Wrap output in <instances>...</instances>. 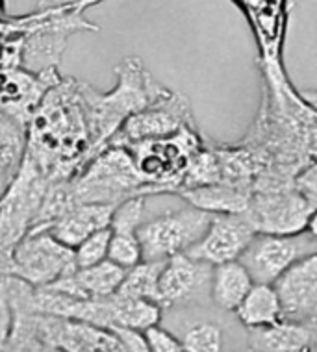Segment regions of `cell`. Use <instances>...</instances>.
Returning <instances> with one entry per match:
<instances>
[{"instance_id":"10","label":"cell","mask_w":317,"mask_h":352,"mask_svg":"<svg viewBox=\"0 0 317 352\" xmlns=\"http://www.w3.org/2000/svg\"><path fill=\"white\" fill-rule=\"evenodd\" d=\"M311 210V202L300 189L276 188L252 195L243 215L256 234L292 236L305 232Z\"/></svg>"},{"instance_id":"6","label":"cell","mask_w":317,"mask_h":352,"mask_svg":"<svg viewBox=\"0 0 317 352\" xmlns=\"http://www.w3.org/2000/svg\"><path fill=\"white\" fill-rule=\"evenodd\" d=\"M212 213L195 206L182 208L145 221L138 230L143 260L162 261L182 254L204 236Z\"/></svg>"},{"instance_id":"36","label":"cell","mask_w":317,"mask_h":352,"mask_svg":"<svg viewBox=\"0 0 317 352\" xmlns=\"http://www.w3.org/2000/svg\"><path fill=\"white\" fill-rule=\"evenodd\" d=\"M4 13H6V4L4 0H0V17H4Z\"/></svg>"},{"instance_id":"8","label":"cell","mask_w":317,"mask_h":352,"mask_svg":"<svg viewBox=\"0 0 317 352\" xmlns=\"http://www.w3.org/2000/svg\"><path fill=\"white\" fill-rule=\"evenodd\" d=\"M182 130H197L191 106L184 95L169 89L156 102L129 117L108 145L129 146L140 141L169 138Z\"/></svg>"},{"instance_id":"27","label":"cell","mask_w":317,"mask_h":352,"mask_svg":"<svg viewBox=\"0 0 317 352\" xmlns=\"http://www.w3.org/2000/svg\"><path fill=\"white\" fill-rule=\"evenodd\" d=\"M146 197H132L117 204L111 215L110 230L113 234H138L141 225L145 223Z\"/></svg>"},{"instance_id":"9","label":"cell","mask_w":317,"mask_h":352,"mask_svg":"<svg viewBox=\"0 0 317 352\" xmlns=\"http://www.w3.org/2000/svg\"><path fill=\"white\" fill-rule=\"evenodd\" d=\"M311 252H317V241L306 232L292 236L256 234L239 261L256 284H274L295 261Z\"/></svg>"},{"instance_id":"17","label":"cell","mask_w":317,"mask_h":352,"mask_svg":"<svg viewBox=\"0 0 317 352\" xmlns=\"http://www.w3.org/2000/svg\"><path fill=\"white\" fill-rule=\"evenodd\" d=\"M127 269L111 260H104L91 267L76 269L67 276L45 285L54 292L74 298H106L116 295L124 280Z\"/></svg>"},{"instance_id":"34","label":"cell","mask_w":317,"mask_h":352,"mask_svg":"<svg viewBox=\"0 0 317 352\" xmlns=\"http://www.w3.org/2000/svg\"><path fill=\"white\" fill-rule=\"evenodd\" d=\"M305 232L311 237V239H314V241H317V206L314 208V210L310 212V215H308Z\"/></svg>"},{"instance_id":"13","label":"cell","mask_w":317,"mask_h":352,"mask_svg":"<svg viewBox=\"0 0 317 352\" xmlns=\"http://www.w3.org/2000/svg\"><path fill=\"white\" fill-rule=\"evenodd\" d=\"M286 321L317 322V252L295 261L274 282Z\"/></svg>"},{"instance_id":"22","label":"cell","mask_w":317,"mask_h":352,"mask_svg":"<svg viewBox=\"0 0 317 352\" xmlns=\"http://www.w3.org/2000/svg\"><path fill=\"white\" fill-rule=\"evenodd\" d=\"M234 314L249 332L258 328L273 327L284 319L281 297L274 289V284L252 285L247 297L243 298V302L239 304Z\"/></svg>"},{"instance_id":"5","label":"cell","mask_w":317,"mask_h":352,"mask_svg":"<svg viewBox=\"0 0 317 352\" xmlns=\"http://www.w3.org/2000/svg\"><path fill=\"white\" fill-rule=\"evenodd\" d=\"M153 195L177 193L184 173L201 151L197 130H182L169 138L146 140L127 146Z\"/></svg>"},{"instance_id":"35","label":"cell","mask_w":317,"mask_h":352,"mask_svg":"<svg viewBox=\"0 0 317 352\" xmlns=\"http://www.w3.org/2000/svg\"><path fill=\"white\" fill-rule=\"evenodd\" d=\"M100 2H104V0H76V2H74V8H76L78 12H82V10H86V8L97 6Z\"/></svg>"},{"instance_id":"20","label":"cell","mask_w":317,"mask_h":352,"mask_svg":"<svg viewBox=\"0 0 317 352\" xmlns=\"http://www.w3.org/2000/svg\"><path fill=\"white\" fill-rule=\"evenodd\" d=\"M189 206H195L208 213H245L249 208V188H239L232 184H208L199 188H189L178 191Z\"/></svg>"},{"instance_id":"15","label":"cell","mask_w":317,"mask_h":352,"mask_svg":"<svg viewBox=\"0 0 317 352\" xmlns=\"http://www.w3.org/2000/svg\"><path fill=\"white\" fill-rule=\"evenodd\" d=\"M212 269V265L193 260L186 252L167 258L158 282L160 306L175 308L189 302L206 285L210 287Z\"/></svg>"},{"instance_id":"2","label":"cell","mask_w":317,"mask_h":352,"mask_svg":"<svg viewBox=\"0 0 317 352\" xmlns=\"http://www.w3.org/2000/svg\"><path fill=\"white\" fill-rule=\"evenodd\" d=\"M117 84L108 93H100L91 84L78 80L80 95L86 108L87 124L91 134L93 156L108 146L111 138L119 132L124 121L145 109L169 91L158 84L143 61L129 56L116 67Z\"/></svg>"},{"instance_id":"11","label":"cell","mask_w":317,"mask_h":352,"mask_svg":"<svg viewBox=\"0 0 317 352\" xmlns=\"http://www.w3.org/2000/svg\"><path fill=\"white\" fill-rule=\"evenodd\" d=\"M26 322L36 338L61 352H124L113 330L61 317L26 314L15 316Z\"/></svg>"},{"instance_id":"26","label":"cell","mask_w":317,"mask_h":352,"mask_svg":"<svg viewBox=\"0 0 317 352\" xmlns=\"http://www.w3.org/2000/svg\"><path fill=\"white\" fill-rule=\"evenodd\" d=\"M182 345L186 352H223L225 332L215 322H193L184 332Z\"/></svg>"},{"instance_id":"18","label":"cell","mask_w":317,"mask_h":352,"mask_svg":"<svg viewBox=\"0 0 317 352\" xmlns=\"http://www.w3.org/2000/svg\"><path fill=\"white\" fill-rule=\"evenodd\" d=\"M116 206L111 204H91V202H76L61 219L50 226L49 232L54 234L61 243L74 249L84 239L95 232L110 228L111 215Z\"/></svg>"},{"instance_id":"1","label":"cell","mask_w":317,"mask_h":352,"mask_svg":"<svg viewBox=\"0 0 317 352\" xmlns=\"http://www.w3.org/2000/svg\"><path fill=\"white\" fill-rule=\"evenodd\" d=\"M26 156L49 180H69L93 158L78 80L52 85L26 124Z\"/></svg>"},{"instance_id":"16","label":"cell","mask_w":317,"mask_h":352,"mask_svg":"<svg viewBox=\"0 0 317 352\" xmlns=\"http://www.w3.org/2000/svg\"><path fill=\"white\" fill-rule=\"evenodd\" d=\"M84 28H91V25L80 19V12H74L73 15H61L60 21L52 23L49 28L34 32L25 41L21 56L26 71L45 73L50 69H58L67 37Z\"/></svg>"},{"instance_id":"25","label":"cell","mask_w":317,"mask_h":352,"mask_svg":"<svg viewBox=\"0 0 317 352\" xmlns=\"http://www.w3.org/2000/svg\"><path fill=\"white\" fill-rule=\"evenodd\" d=\"M165 265V260L162 261H140L134 267L127 269L124 280H122L119 292L124 297L145 298V300H154L158 302V282L162 269ZM160 304V302H158Z\"/></svg>"},{"instance_id":"3","label":"cell","mask_w":317,"mask_h":352,"mask_svg":"<svg viewBox=\"0 0 317 352\" xmlns=\"http://www.w3.org/2000/svg\"><path fill=\"white\" fill-rule=\"evenodd\" d=\"M76 202L117 206L132 197H149L153 191L141 178L134 156L127 146L108 145L95 154L73 178Z\"/></svg>"},{"instance_id":"12","label":"cell","mask_w":317,"mask_h":352,"mask_svg":"<svg viewBox=\"0 0 317 352\" xmlns=\"http://www.w3.org/2000/svg\"><path fill=\"white\" fill-rule=\"evenodd\" d=\"M254 236L256 230L243 213H214L204 236L186 254L215 267L239 260Z\"/></svg>"},{"instance_id":"23","label":"cell","mask_w":317,"mask_h":352,"mask_svg":"<svg viewBox=\"0 0 317 352\" xmlns=\"http://www.w3.org/2000/svg\"><path fill=\"white\" fill-rule=\"evenodd\" d=\"M26 156V128L0 109V195L17 176Z\"/></svg>"},{"instance_id":"21","label":"cell","mask_w":317,"mask_h":352,"mask_svg":"<svg viewBox=\"0 0 317 352\" xmlns=\"http://www.w3.org/2000/svg\"><path fill=\"white\" fill-rule=\"evenodd\" d=\"M254 284L256 282L241 261H226L212 269L210 298L219 310L236 311Z\"/></svg>"},{"instance_id":"14","label":"cell","mask_w":317,"mask_h":352,"mask_svg":"<svg viewBox=\"0 0 317 352\" xmlns=\"http://www.w3.org/2000/svg\"><path fill=\"white\" fill-rule=\"evenodd\" d=\"M61 80L58 69L45 73L10 71L0 74V109L26 128L32 113L52 85Z\"/></svg>"},{"instance_id":"31","label":"cell","mask_w":317,"mask_h":352,"mask_svg":"<svg viewBox=\"0 0 317 352\" xmlns=\"http://www.w3.org/2000/svg\"><path fill=\"white\" fill-rule=\"evenodd\" d=\"M145 334L153 352H186L182 340H178L177 336L171 334L169 330H165L160 324L145 330Z\"/></svg>"},{"instance_id":"32","label":"cell","mask_w":317,"mask_h":352,"mask_svg":"<svg viewBox=\"0 0 317 352\" xmlns=\"http://www.w3.org/2000/svg\"><path fill=\"white\" fill-rule=\"evenodd\" d=\"M117 340L121 343L124 352H153L146 334L143 330H134V328H113Z\"/></svg>"},{"instance_id":"30","label":"cell","mask_w":317,"mask_h":352,"mask_svg":"<svg viewBox=\"0 0 317 352\" xmlns=\"http://www.w3.org/2000/svg\"><path fill=\"white\" fill-rule=\"evenodd\" d=\"M6 352H61L60 349L45 343L39 338L34 336L30 328L26 327L25 321L15 319L13 322V332L10 338V343L6 346Z\"/></svg>"},{"instance_id":"24","label":"cell","mask_w":317,"mask_h":352,"mask_svg":"<svg viewBox=\"0 0 317 352\" xmlns=\"http://www.w3.org/2000/svg\"><path fill=\"white\" fill-rule=\"evenodd\" d=\"M162 306L154 300L145 298L124 297L116 293L111 297V316H113V328H134V330H149L162 321Z\"/></svg>"},{"instance_id":"19","label":"cell","mask_w":317,"mask_h":352,"mask_svg":"<svg viewBox=\"0 0 317 352\" xmlns=\"http://www.w3.org/2000/svg\"><path fill=\"white\" fill-rule=\"evenodd\" d=\"M314 340V324L286 319L273 327L250 330V349L256 352H310Z\"/></svg>"},{"instance_id":"33","label":"cell","mask_w":317,"mask_h":352,"mask_svg":"<svg viewBox=\"0 0 317 352\" xmlns=\"http://www.w3.org/2000/svg\"><path fill=\"white\" fill-rule=\"evenodd\" d=\"M13 322H15V316H13L12 306L8 302L6 293L2 289V282H0V352H6L13 332Z\"/></svg>"},{"instance_id":"4","label":"cell","mask_w":317,"mask_h":352,"mask_svg":"<svg viewBox=\"0 0 317 352\" xmlns=\"http://www.w3.org/2000/svg\"><path fill=\"white\" fill-rule=\"evenodd\" d=\"M50 180L25 156L17 176L0 195V276H12L13 249L32 230Z\"/></svg>"},{"instance_id":"28","label":"cell","mask_w":317,"mask_h":352,"mask_svg":"<svg viewBox=\"0 0 317 352\" xmlns=\"http://www.w3.org/2000/svg\"><path fill=\"white\" fill-rule=\"evenodd\" d=\"M110 241H111V230L104 228L100 232H95L93 236L84 239L82 243L74 247V263L76 269L91 267L97 265L100 261L108 260V252H110Z\"/></svg>"},{"instance_id":"7","label":"cell","mask_w":317,"mask_h":352,"mask_svg":"<svg viewBox=\"0 0 317 352\" xmlns=\"http://www.w3.org/2000/svg\"><path fill=\"white\" fill-rule=\"evenodd\" d=\"M76 271L74 250L49 230L26 234L12 254V276L45 287Z\"/></svg>"},{"instance_id":"29","label":"cell","mask_w":317,"mask_h":352,"mask_svg":"<svg viewBox=\"0 0 317 352\" xmlns=\"http://www.w3.org/2000/svg\"><path fill=\"white\" fill-rule=\"evenodd\" d=\"M108 260L124 269H130L143 261V250L138 234H113L111 232Z\"/></svg>"},{"instance_id":"37","label":"cell","mask_w":317,"mask_h":352,"mask_svg":"<svg viewBox=\"0 0 317 352\" xmlns=\"http://www.w3.org/2000/svg\"><path fill=\"white\" fill-rule=\"evenodd\" d=\"M243 352H256V351H254V349H247V351H243Z\"/></svg>"}]
</instances>
